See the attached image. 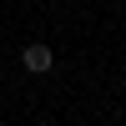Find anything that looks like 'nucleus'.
I'll use <instances>...</instances> for the list:
<instances>
[{
  "label": "nucleus",
  "mask_w": 126,
  "mask_h": 126,
  "mask_svg": "<svg viewBox=\"0 0 126 126\" xmlns=\"http://www.w3.org/2000/svg\"><path fill=\"white\" fill-rule=\"evenodd\" d=\"M20 66H25L30 76H46V71L56 66V50H50V46H40V40H30V46L20 50Z\"/></svg>",
  "instance_id": "nucleus-1"
}]
</instances>
